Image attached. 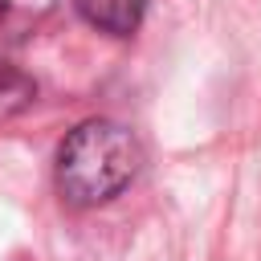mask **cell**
I'll use <instances>...</instances> for the list:
<instances>
[{
    "label": "cell",
    "mask_w": 261,
    "mask_h": 261,
    "mask_svg": "<svg viewBox=\"0 0 261 261\" xmlns=\"http://www.w3.org/2000/svg\"><path fill=\"white\" fill-rule=\"evenodd\" d=\"M139 167L143 147L130 126L114 118H86L61 139L53 184L69 208H102L135 184Z\"/></svg>",
    "instance_id": "cell-1"
},
{
    "label": "cell",
    "mask_w": 261,
    "mask_h": 261,
    "mask_svg": "<svg viewBox=\"0 0 261 261\" xmlns=\"http://www.w3.org/2000/svg\"><path fill=\"white\" fill-rule=\"evenodd\" d=\"M73 4L86 24H94L98 33H110V37L139 33L143 12H147V0H73Z\"/></svg>",
    "instance_id": "cell-2"
},
{
    "label": "cell",
    "mask_w": 261,
    "mask_h": 261,
    "mask_svg": "<svg viewBox=\"0 0 261 261\" xmlns=\"http://www.w3.org/2000/svg\"><path fill=\"white\" fill-rule=\"evenodd\" d=\"M53 8H57V0H0V29H4L8 37H24V33H33Z\"/></svg>",
    "instance_id": "cell-3"
},
{
    "label": "cell",
    "mask_w": 261,
    "mask_h": 261,
    "mask_svg": "<svg viewBox=\"0 0 261 261\" xmlns=\"http://www.w3.org/2000/svg\"><path fill=\"white\" fill-rule=\"evenodd\" d=\"M29 98H33V82L0 61V110H16V106H24Z\"/></svg>",
    "instance_id": "cell-4"
}]
</instances>
